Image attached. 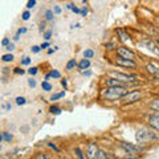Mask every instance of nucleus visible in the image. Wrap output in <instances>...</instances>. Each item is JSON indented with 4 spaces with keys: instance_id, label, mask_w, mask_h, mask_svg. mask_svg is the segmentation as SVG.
Returning a JSON list of instances; mask_svg holds the SVG:
<instances>
[{
    "instance_id": "obj_1",
    "label": "nucleus",
    "mask_w": 159,
    "mask_h": 159,
    "mask_svg": "<svg viewBox=\"0 0 159 159\" xmlns=\"http://www.w3.org/2000/svg\"><path fill=\"white\" fill-rule=\"evenodd\" d=\"M158 138H159L158 134L151 127H142L135 134V139H137L138 145H148V143L157 142Z\"/></svg>"
},
{
    "instance_id": "obj_2",
    "label": "nucleus",
    "mask_w": 159,
    "mask_h": 159,
    "mask_svg": "<svg viewBox=\"0 0 159 159\" xmlns=\"http://www.w3.org/2000/svg\"><path fill=\"white\" fill-rule=\"evenodd\" d=\"M130 90L127 86H116V88H106L101 92V97L106 101H119L125 94Z\"/></svg>"
},
{
    "instance_id": "obj_3",
    "label": "nucleus",
    "mask_w": 159,
    "mask_h": 159,
    "mask_svg": "<svg viewBox=\"0 0 159 159\" xmlns=\"http://www.w3.org/2000/svg\"><path fill=\"white\" fill-rule=\"evenodd\" d=\"M142 98V90L141 89H133L129 90L125 96L121 98V101L123 105H130V103H135Z\"/></svg>"
},
{
    "instance_id": "obj_4",
    "label": "nucleus",
    "mask_w": 159,
    "mask_h": 159,
    "mask_svg": "<svg viewBox=\"0 0 159 159\" xmlns=\"http://www.w3.org/2000/svg\"><path fill=\"white\" fill-rule=\"evenodd\" d=\"M109 76L113 77V78H117L119 81H123L126 82L127 85H130L131 82H135L137 81V74H130V73H123V72H109Z\"/></svg>"
},
{
    "instance_id": "obj_5",
    "label": "nucleus",
    "mask_w": 159,
    "mask_h": 159,
    "mask_svg": "<svg viewBox=\"0 0 159 159\" xmlns=\"http://www.w3.org/2000/svg\"><path fill=\"white\" fill-rule=\"evenodd\" d=\"M116 53L118 57H122V58H129V60H135L137 58V53L133 51V49L127 48L125 45H119L116 48Z\"/></svg>"
},
{
    "instance_id": "obj_6",
    "label": "nucleus",
    "mask_w": 159,
    "mask_h": 159,
    "mask_svg": "<svg viewBox=\"0 0 159 159\" xmlns=\"http://www.w3.org/2000/svg\"><path fill=\"white\" fill-rule=\"evenodd\" d=\"M114 64L123 69H137L138 68V62L135 60H129V58H122V57H117L114 60Z\"/></svg>"
},
{
    "instance_id": "obj_7",
    "label": "nucleus",
    "mask_w": 159,
    "mask_h": 159,
    "mask_svg": "<svg viewBox=\"0 0 159 159\" xmlns=\"http://www.w3.org/2000/svg\"><path fill=\"white\" fill-rule=\"evenodd\" d=\"M119 146H121L129 155H137V154L143 151V147H141V145H134V143H129V142H123V141L119 142Z\"/></svg>"
},
{
    "instance_id": "obj_8",
    "label": "nucleus",
    "mask_w": 159,
    "mask_h": 159,
    "mask_svg": "<svg viewBox=\"0 0 159 159\" xmlns=\"http://www.w3.org/2000/svg\"><path fill=\"white\" fill-rule=\"evenodd\" d=\"M98 151H99L98 143L94 142V141H90L86 145V150H85L86 159H97L98 158Z\"/></svg>"
},
{
    "instance_id": "obj_9",
    "label": "nucleus",
    "mask_w": 159,
    "mask_h": 159,
    "mask_svg": "<svg viewBox=\"0 0 159 159\" xmlns=\"http://www.w3.org/2000/svg\"><path fill=\"white\" fill-rule=\"evenodd\" d=\"M147 125L152 130L159 131V111H152L147 118Z\"/></svg>"
},
{
    "instance_id": "obj_10",
    "label": "nucleus",
    "mask_w": 159,
    "mask_h": 159,
    "mask_svg": "<svg viewBox=\"0 0 159 159\" xmlns=\"http://www.w3.org/2000/svg\"><path fill=\"white\" fill-rule=\"evenodd\" d=\"M105 86L106 88H116V86H127L129 88V85L126 82L119 81V80L113 78V77H109V78L105 80Z\"/></svg>"
},
{
    "instance_id": "obj_11",
    "label": "nucleus",
    "mask_w": 159,
    "mask_h": 159,
    "mask_svg": "<svg viewBox=\"0 0 159 159\" xmlns=\"http://www.w3.org/2000/svg\"><path fill=\"white\" fill-rule=\"evenodd\" d=\"M146 70L147 73H150L151 76H154L155 78L159 80V66L157 65V64H146Z\"/></svg>"
},
{
    "instance_id": "obj_12",
    "label": "nucleus",
    "mask_w": 159,
    "mask_h": 159,
    "mask_svg": "<svg viewBox=\"0 0 159 159\" xmlns=\"http://www.w3.org/2000/svg\"><path fill=\"white\" fill-rule=\"evenodd\" d=\"M77 68L80 69V70H88L89 68H90V60H88V58H82L81 61H78V65Z\"/></svg>"
},
{
    "instance_id": "obj_13",
    "label": "nucleus",
    "mask_w": 159,
    "mask_h": 159,
    "mask_svg": "<svg viewBox=\"0 0 159 159\" xmlns=\"http://www.w3.org/2000/svg\"><path fill=\"white\" fill-rule=\"evenodd\" d=\"M143 44H145V45H147V47H148V49H150L151 52H154L155 54H158V56H159V48L157 47L158 44H154V43L151 41V40H147V39L145 40V41H143Z\"/></svg>"
},
{
    "instance_id": "obj_14",
    "label": "nucleus",
    "mask_w": 159,
    "mask_h": 159,
    "mask_svg": "<svg viewBox=\"0 0 159 159\" xmlns=\"http://www.w3.org/2000/svg\"><path fill=\"white\" fill-rule=\"evenodd\" d=\"M116 32H117V34L119 36V40H121V41H127L129 39H130V36H129V33L125 31V29H122V28H117L116 29Z\"/></svg>"
},
{
    "instance_id": "obj_15",
    "label": "nucleus",
    "mask_w": 159,
    "mask_h": 159,
    "mask_svg": "<svg viewBox=\"0 0 159 159\" xmlns=\"http://www.w3.org/2000/svg\"><path fill=\"white\" fill-rule=\"evenodd\" d=\"M148 109L152 111H159V97L151 99V102L148 103Z\"/></svg>"
},
{
    "instance_id": "obj_16",
    "label": "nucleus",
    "mask_w": 159,
    "mask_h": 159,
    "mask_svg": "<svg viewBox=\"0 0 159 159\" xmlns=\"http://www.w3.org/2000/svg\"><path fill=\"white\" fill-rule=\"evenodd\" d=\"M77 65H78V62L76 61V58H70V60H69V61L66 62L65 69H66V70H73L74 68H77Z\"/></svg>"
},
{
    "instance_id": "obj_17",
    "label": "nucleus",
    "mask_w": 159,
    "mask_h": 159,
    "mask_svg": "<svg viewBox=\"0 0 159 159\" xmlns=\"http://www.w3.org/2000/svg\"><path fill=\"white\" fill-rule=\"evenodd\" d=\"M62 97H65V92H60V93H54V94H52V96H51V98H49V101H52V102H54V101H58V99H61Z\"/></svg>"
},
{
    "instance_id": "obj_18",
    "label": "nucleus",
    "mask_w": 159,
    "mask_h": 159,
    "mask_svg": "<svg viewBox=\"0 0 159 159\" xmlns=\"http://www.w3.org/2000/svg\"><path fill=\"white\" fill-rule=\"evenodd\" d=\"M61 111H62V110H61V107L57 106V105H52L51 107H49V113L53 114V116H58V114L61 113Z\"/></svg>"
},
{
    "instance_id": "obj_19",
    "label": "nucleus",
    "mask_w": 159,
    "mask_h": 159,
    "mask_svg": "<svg viewBox=\"0 0 159 159\" xmlns=\"http://www.w3.org/2000/svg\"><path fill=\"white\" fill-rule=\"evenodd\" d=\"M41 88H43L44 92H51L52 89H53L52 84L49 82V81H43V82H41Z\"/></svg>"
},
{
    "instance_id": "obj_20",
    "label": "nucleus",
    "mask_w": 159,
    "mask_h": 159,
    "mask_svg": "<svg viewBox=\"0 0 159 159\" xmlns=\"http://www.w3.org/2000/svg\"><path fill=\"white\" fill-rule=\"evenodd\" d=\"M13 54L12 53H6V54H3L2 56V61H4V62H12L13 61Z\"/></svg>"
},
{
    "instance_id": "obj_21",
    "label": "nucleus",
    "mask_w": 159,
    "mask_h": 159,
    "mask_svg": "<svg viewBox=\"0 0 159 159\" xmlns=\"http://www.w3.org/2000/svg\"><path fill=\"white\" fill-rule=\"evenodd\" d=\"M93 57H94V51L93 49H85V51H84V58L90 60Z\"/></svg>"
},
{
    "instance_id": "obj_22",
    "label": "nucleus",
    "mask_w": 159,
    "mask_h": 159,
    "mask_svg": "<svg viewBox=\"0 0 159 159\" xmlns=\"http://www.w3.org/2000/svg\"><path fill=\"white\" fill-rule=\"evenodd\" d=\"M74 152H76V157H77V159H85L86 157H85V154L82 152V150L80 147H74Z\"/></svg>"
},
{
    "instance_id": "obj_23",
    "label": "nucleus",
    "mask_w": 159,
    "mask_h": 159,
    "mask_svg": "<svg viewBox=\"0 0 159 159\" xmlns=\"http://www.w3.org/2000/svg\"><path fill=\"white\" fill-rule=\"evenodd\" d=\"M97 159H110V158H109V152L99 148V151H98V158H97Z\"/></svg>"
},
{
    "instance_id": "obj_24",
    "label": "nucleus",
    "mask_w": 159,
    "mask_h": 159,
    "mask_svg": "<svg viewBox=\"0 0 159 159\" xmlns=\"http://www.w3.org/2000/svg\"><path fill=\"white\" fill-rule=\"evenodd\" d=\"M32 159H51V158H49L45 152H37L32 157Z\"/></svg>"
},
{
    "instance_id": "obj_25",
    "label": "nucleus",
    "mask_w": 159,
    "mask_h": 159,
    "mask_svg": "<svg viewBox=\"0 0 159 159\" xmlns=\"http://www.w3.org/2000/svg\"><path fill=\"white\" fill-rule=\"evenodd\" d=\"M49 73H51V76H52L53 80H60L61 78V73H60L58 70H56V69H52Z\"/></svg>"
},
{
    "instance_id": "obj_26",
    "label": "nucleus",
    "mask_w": 159,
    "mask_h": 159,
    "mask_svg": "<svg viewBox=\"0 0 159 159\" xmlns=\"http://www.w3.org/2000/svg\"><path fill=\"white\" fill-rule=\"evenodd\" d=\"M16 105H19V106H21V105H25L27 103V99H25V97H16Z\"/></svg>"
},
{
    "instance_id": "obj_27",
    "label": "nucleus",
    "mask_w": 159,
    "mask_h": 159,
    "mask_svg": "<svg viewBox=\"0 0 159 159\" xmlns=\"http://www.w3.org/2000/svg\"><path fill=\"white\" fill-rule=\"evenodd\" d=\"M53 17H54L53 11H51V9H48V11L45 12V20H47V21H52Z\"/></svg>"
},
{
    "instance_id": "obj_28",
    "label": "nucleus",
    "mask_w": 159,
    "mask_h": 159,
    "mask_svg": "<svg viewBox=\"0 0 159 159\" xmlns=\"http://www.w3.org/2000/svg\"><path fill=\"white\" fill-rule=\"evenodd\" d=\"M3 138H4V141H6V142H11L12 139H13L12 134L8 133V131H4V133H3Z\"/></svg>"
},
{
    "instance_id": "obj_29",
    "label": "nucleus",
    "mask_w": 159,
    "mask_h": 159,
    "mask_svg": "<svg viewBox=\"0 0 159 159\" xmlns=\"http://www.w3.org/2000/svg\"><path fill=\"white\" fill-rule=\"evenodd\" d=\"M27 73L31 74V76H36V74L39 73V66H32L31 69H28Z\"/></svg>"
},
{
    "instance_id": "obj_30",
    "label": "nucleus",
    "mask_w": 159,
    "mask_h": 159,
    "mask_svg": "<svg viewBox=\"0 0 159 159\" xmlns=\"http://www.w3.org/2000/svg\"><path fill=\"white\" fill-rule=\"evenodd\" d=\"M29 17H31V12H29V9H27V11H24V12H23L21 19L24 20V21H28Z\"/></svg>"
},
{
    "instance_id": "obj_31",
    "label": "nucleus",
    "mask_w": 159,
    "mask_h": 159,
    "mask_svg": "<svg viewBox=\"0 0 159 159\" xmlns=\"http://www.w3.org/2000/svg\"><path fill=\"white\" fill-rule=\"evenodd\" d=\"M31 62H32V58H31V57H24V58L21 60V65H23V66H27V65H29Z\"/></svg>"
},
{
    "instance_id": "obj_32",
    "label": "nucleus",
    "mask_w": 159,
    "mask_h": 159,
    "mask_svg": "<svg viewBox=\"0 0 159 159\" xmlns=\"http://www.w3.org/2000/svg\"><path fill=\"white\" fill-rule=\"evenodd\" d=\"M52 34H53V32L52 31H45V32H44V39H45V41H49V40H51L52 39Z\"/></svg>"
},
{
    "instance_id": "obj_33",
    "label": "nucleus",
    "mask_w": 159,
    "mask_h": 159,
    "mask_svg": "<svg viewBox=\"0 0 159 159\" xmlns=\"http://www.w3.org/2000/svg\"><path fill=\"white\" fill-rule=\"evenodd\" d=\"M36 6V0H28L27 2V9H32Z\"/></svg>"
},
{
    "instance_id": "obj_34",
    "label": "nucleus",
    "mask_w": 159,
    "mask_h": 159,
    "mask_svg": "<svg viewBox=\"0 0 159 159\" xmlns=\"http://www.w3.org/2000/svg\"><path fill=\"white\" fill-rule=\"evenodd\" d=\"M13 73H15V74H21V76H23V74L25 73V70H24V69H21L20 66H16V68L13 69Z\"/></svg>"
},
{
    "instance_id": "obj_35",
    "label": "nucleus",
    "mask_w": 159,
    "mask_h": 159,
    "mask_svg": "<svg viewBox=\"0 0 159 159\" xmlns=\"http://www.w3.org/2000/svg\"><path fill=\"white\" fill-rule=\"evenodd\" d=\"M40 51H41V48H40L39 45H33V47L31 48V52H32V53H34V54L40 53Z\"/></svg>"
},
{
    "instance_id": "obj_36",
    "label": "nucleus",
    "mask_w": 159,
    "mask_h": 159,
    "mask_svg": "<svg viewBox=\"0 0 159 159\" xmlns=\"http://www.w3.org/2000/svg\"><path fill=\"white\" fill-rule=\"evenodd\" d=\"M48 146H49V147H51V148H53V150H54V151H56V152H60V148H58V147H57L56 145H54V143H53V142H49V143H48Z\"/></svg>"
},
{
    "instance_id": "obj_37",
    "label": "nucleus",
    "mask_w": 159,
    "mask_h": 159,
    "mask_svg": "<svg viewBox=\"0 0 159 159\" xmlns=\"http://www.w3.org/2000/svg\"><path fill=\"white\" fill-rule=\"evenodd\" d=\"M8 44H11V40H9L8 37H4L3 41H2V45H3V47H7Z\"/></svg>"
},
{
    "instance_id": "obj_38",
    "label": "nucleus",
    "mask_w": 159,
    "mask_h": 159,
    "mask_svg": "<svg viewBox=\"0 0 159 159\" xmlns=\"http://www.w3.org/2000/svg\"><path fill=\"white\" fill-rule=\"evenodd\" d=\"M60 82H61V85L66 90V89H68V81H66V78H61V80H60Z\"/></svg>"
},
{
    "instance_id": "obj_39",
    "label": "nucleus",
    "mask_w": 159,
    "mask_h": 159,
    "mask_svg": "<svg viewBox=\"0 0 159 159\" xmlns=\"http://www.w3.org/2000/svg\"><path fill=\"white\" fill-rule=\"evenodd\" d=\"M6 49H7V51H8V53H11V52L13 51V49H15V44H13V43H11V44H8V45L6 47Z\"/></svg>"
},
{
    "instance_id": "obj_40",
    "label": "nucleus",
    "mask_w": 159,
    "mask_h": 159,
    "mask_svg": "<svg viewBox=\"0 0 159 159\" xmlns=\"http://www.w3.org/2000/svg\"><path fill=\"white\" fill-rule=\"evenodd\" d=\"M28 85L31 86V88H34V86H36V80L29 78V80H28Z\"/></svg>"
},
{
    "instance_id": "obj_41",
    "label": "nucleus",
    "mask_w": 159,
    "mask_h": 159,
    "mask_svg": "<svg viewBox=\"0 0 159 159\" xmlns=\"http://www.w3.org/2000/svg\"><path fill=\"white\" fill-rule=\"evenodd\" d=\"M49 47H51V43H49V41H45V43H43L41 45H40V48H41V51H43V49L49 48Z\"/></svg>"
},
{
    "instance_id": "obj_42",
    "label": "nucleus",
    "mask_w": 159,
    "mask_h": 159,
    "mask_svg": "<svg viewBox=\"0 0 159 159\" xmlns=\"http://www.w3.org/2000/svg\"><path fill=\"white\" fill-rule=\"evenodd\" d=\"M88 8L86 7H84L82 9H81V13H80V15H81V16H84V17H85V16H88Z\"/></svg>"
},
{
    "instance_id": "obj_43",
    "label": "nucleus",
    "mask_w": 159,
    "mask_h": 159,
    "mask_svg": "<svg viewBox=\"0 0 159 159\" xmlns=\"http://www.w3.org/2000/svg\"><path fill=\"white\" fill-rule=\"evenodd\" d=\"M106 48L109 49V51H110V49H114V48H117V45L114 43H107L106 44Z\"/></svg>"
},
{
    "instance_id": "obj_44",
    "label": "nucleus",
    "mask_w": 159,
    "mask_h": 159,
    "mask_svg": "<svg viewBox=\"0 0 159 159\" xmlns=\"http://www.w3.org/2000/svg\"><path fill=\"white\" fill-rule=\"evenodd\" d=\"M53 13H56V15H60V13H61V8H60L58 6H56V7L53 8Z\"/></svg>"
},
{
    "instance_id": "obj_45",
    "label": "nucleus",
    "mask_w": 159,
    "mask_h": 159,
    "mask_svg": "<svg viewBox=\"0 0 159 159\" xmlns=\"http://www.w3.org/2000/svg\"><path fill=\"white\" fill-rule=\"evenodd\" d=\"M23 33H27V28H20V29H17V34H23Z\"/></svg>"
},
{
    "instance_id": "obj_46",
    "label": "nucleus",
    "mask_w": 159,
    "mask_h": 159,
    "mask_svg": "<svg viewBox=\"0 0 159 159\" xmlns=\"http://www.w3.org/2000/svg\"><path fill=\"white\" fill-rule=\"evenodd\" d=\"M81 73L84 74V76H86V77H90L92 76V72L90 70H82Z\"/></svg>"
},
{
    "instance_id": "obj_47",
    "label": "nucleus",
    "mask_w": 159,
    "mask_h": 159,
    "mask_svg": "<svg viewBox=\"0 0 159 159\" xmlns=\"http://www.w3.org/2000/svg\"><path fill=\"white\" fill-rule=\"evenodd\" d=\"M118 159H138L135 155H127V157H123V158H118Z\"/></svg>"
},
{
    "instance_id": "obj_48",
    "label": "nucleus",
    "mask_w": 159,
    "mask_h": 159,
    "mask_svg": "<svg viewBox=\"0 0 159 159\" xmlns=\"http://www.w3.org/2000/svg\"><path fill=\"white\" fill-rule=\"evenodd\" d=\"M72 11H73L74 13H81V9L77 8V7H74V6H73V8H72Z\"/></svg>"
},
{
    "instance_id": "obj_49",
    "label": "nucleus",
    "mask_w": 159,
    "mask_h": 159,
    "mask_svg": "<svg viewBox=\"0 0 159 159\" xmlns=\"http://www.w3.org/2000/svg\"><path fill=\"white\" fill-rule=\"evenodd\" d=\"M40 32H45V23L40 24Z\"/></svg>"
},
{
    "instance_id": "obj_50",
    "label": "nucleus",
    "mask_w": 159,
    "mask_h": 159,
    "mask_svg": "<svg viewBox=\"0 0 159 159\" xmlns=\"http://www.w3.org/2000/svg\"><path fill=\"white\" fill-rule=\"evenodd\" d=\"M57 49H58L57 47H56V48H53V49H48V54H52V53H54V52L57 51Z\"/></svg>"
},
{
    "instance_id": "obj_51",
    "label": "nucleus",
    "mask_w": 159,
    "mask_h": 159,
    "mask_svg": "<svg viewBox=\"0 0 159 159\" xmlns=\"http://www.w3.org/2000/svg\"><path fill=\"white\" fill-rule=\"evenodd\" d=\"M52 78V76H51V73H48V74H45V80L44 81H49V80Z\"/></svg>"
},
{
    "instance_id": "obj_52",
    "label": "nucleus",
    "mask_w": 159,
    "mask_h": 159,
    "mask_svg": "<svg viewBox=\"0 0 159 159\" xmlns=\"http://www.w3.org/2000/svg\"><path fill=\"white\" fill-rule=\"evenodd\" d=\"M19 39H20V34H15V36H13V41H19Z\"/></svg>"
},
{
    "instance_id": "obj_53",
    "label": "nucleus",
    "mask_w": 159,
    "mask_h": 159,
    "mask_svg": "<svg viewBox=\"0 0 159 159\" xmlns=\"http://www.w3.org/2000/svg\"><path fill=\"white\" fill-rule=\"evenodd\" d=\"M4 107H6V110H11V103H7Z\"/></svg>"
},
{
    "instance_id": "obj_54",
    "label": "nucleus",
    "mask_w": 159,
    "mask_h": 159,
    "mask_svg": "<svg viewBox=\"0 0 159 159\" xmlns=\"http://www.w3.org/2000/svg\"><path fill=\"white\" fill-rule=\"evenodd\" d=\"M4 141V138H3V133H0V143H2Z\"/></svg>"
},
{
    "instance_id": "obj_55",
    "label": "nucleus",
    "mask_w": 159,
    "mask_h": 159,
    "mask_svg": "<svg viewBox=\"0 0 159 159\" xmlns=\"http://www.w3.org/2000/svg\"><path fill=\"white\" fill-rule=\"evenodd\" d=\"M73 8V4L70 3V4H68V9H72Z\"/></svg>"
},
{
    "instance_id": "obj_56",
    "label": "nucleus",
    "mask_w": 159,
    "mask_h": 159,
    "mask_svg": "<svg viewBox=\"0 0 159 159\" xmlns=\"http://www.w3.org/2000/svg\"><path fill=\"white\" fill-rule=\"evenodd\" d=\"M157 44H158V45H159V39H157Z\"/></svg>"
},
{
    "instance_id": "obj_57",
    "label": "nucleus",
    "mask_w": 159,
    "mask_h": 159,
    "mask_svg": "<svg viewBox=\"0 0 159 159\" xmlns=\"http://www.w3.org/2000/svg\"><path fill=\"white\" fill-rule=\"evenodd\" d=\"M158 97H159V92H158Z\"/></svg>"
},
{
    "instance_id": "obj_58",
    "label": "nucleus",
    "mask_w": 159,
    "mask_h": 159,
    "mask_svg": "<svg viewBox=\"0 0 159 159\" xmlns=\"http://www.w3.org/2000/svg\"><path fill=\"white\" fill-rule=\"evenodd\" d=\"M0 150H2V146H0Z\"/></svg>"
}]
</instances>
